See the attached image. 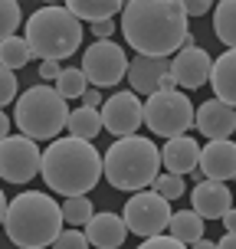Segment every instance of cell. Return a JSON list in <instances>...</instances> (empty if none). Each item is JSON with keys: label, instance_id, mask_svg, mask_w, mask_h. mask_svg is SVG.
Wrapping results in <instances>:
<instances>
[{"label": "cell", "instance_id": "obj_40", "mask_svg": "<svg viewBox=\"0 0 236 249\" xmlns=\"http://www.w3.org/2000/svg\"><path fill=\"white\" fill-rule=\"evenodd\" d=\"M3 213H7V197H3V190H0V223H3Z\"/></svg>", "mask_w": 236, "mask_h": 249}, {"label": "cell", "instance_id": "obj_22", "mask_svg": "<svg viewBox=\"0 0 236 249\" xmlns=\"http://www.w3.org/2000/svg\"><path fill=\"white\" fill-rule=\"evenodd\" d=\"M69 124V138H79V141H95V135L102 131V118L95 108H75L66 118Z\"/></svg>", "mask_w": 236, "mask_h": 249}, {"label": "cell", "instance_id": "obj_4", "mask_svg": "<svg viewBox=\"0 0 236 249\" xmlns=\"http://www.w3.org/2000/svg\"><path fill=\"white\" fill-rule=\"evenodd\" d=\"M158 171H161V151L151 138L141 135L115 138V144L102 158V177L115 190H131V194L148 190Z\"/></svg>", "mask_w": 236, "mask_h": 249}, {"label": "cell", "instance_id": "obj_19", "mask_svg": "<svg viewBox=\"0 0 236 249\" xmlns=\"http://www.w3.org/2000/svg\"><path fill=\"white\" fill-rule=\"evenodd\" d=\"M207 79H210L217 99L226 102V105H233L236 102V53L226 50L223 56L210 66V75H207Z\"/></svg>", "mask_w": 236, "mask_h": 249}, {"label": "cell", "instance_id": "obj_21", "mask_svg": "<svg viewBox=\"0 0 236 249\" xmlns=\"http://www.w3.org/2000/svg\"><path fill=\"white\" fill-rule=\"evenodd\" d=\"M167 230H171V236H174L177 243H184V246H190V243L203 239V220H200L194 210L171 213V220H167Z\"/></svg>", "mask_w": 236, "mask_h": 249}, {"label": "cell", "instance_id": "obj_7", "mask_svg": "<svg viewBox=\"0 0 236 249\" xmlns=\"http://www.w3.org/2000/svg\"><path fill=\"white\" fill-rule=\"evenodd\" d=\"M141 122L161 138H181L194 128V105L184 92L177 89H161L145 99L141 105Z\"/></svg>", "mask_w": 236, "mask_h": 249}, {"label": "cell", "instance_id": "obj_20", "mask_svg": "<svg viewBox=\"0 0 236 249\" xmlns=\"http://www.w3.org/2000/svg\"><path fill=\"white\" fill-rule=\"evenodd\" d=\"M66 10L73 13L75 20L82 23H102V20H112V13H122V0H69Z\"/></svg>", "mask_w": 236, "mask_h": 249}, {"label": "cell", "instance_id": "obj_1", "mask_svg": "<svg viewBox=\"0 0 236 249\" xmlns=\"http://www.w3.org/2000/svg\"><path fill=\"white\" fill-rule=\"evenodd\" d=\"M122 33L138 56L171 59L174 50L194 46L181 0H131L122 3Z\"/></svg>", "mask_w": 236, "mask_h": 249}, {"label": "cell", "instance_id": "obj_27", "mask_svg": "<svg viewBox=\"0 0 236 249\" xmlns=\"http://www.w3.org/2000/svg\"><path fill=\"white\" fill-rule=\"evenodd\" d=\"M20 20H23V17H20V3H17V0H0V43L17 36Z\"/></svg>", "mask_w": 236, "mask_h": 249}, {"label": "cell", "instance_id": "obj_36", "mask_svg": "<svg viewBox=\"0 0 236 249\" xmlns=\"http://www.w3.org/2000/svg\"><path fill=\"white\" fill-rule=\"evenodd\" d=\"M3 138H10V115H3V108H0V141Z\"/></svg>", "mask_w": 236, "mask_h": 249}, {"label": "cell", "instance_id": "obj_8", "mask_svg": "<svg viewBox=\"0 0 236 249\" xmlns=\"http://www.w3.org/2000/svg\"><path fill=\"white\" fill-rule=\"evenodd\" d=\"M125 72H128V59L115 39H95L82 53V75L86 82H92V89H115Z\"/></svg>", "mask_w": 236, "mask_h": 249}, {"label": "cell", "instance_id": "obj_17", "mask_svg": "<svg viewBox=\"0 0 236 249\" xmlns=\"http://www.w3.org/2000/svg\"><path fill=\"white\" fill-rule=\"evenodd\" d=\"M161 151V164L167 167V174H197V158H200V144L197 138L181 135V138H167V144Z\"/></svg>", "mask_w": 236, "mask_h": 249}, {"label": "cell", "instance_id": "obj_30", "mask_svg": "<svg viewBox=\"0 0 236 249\" xmlns=\"http://www.w3.org/2000/svg\"><path fill=\"white\" fill-rule=\"evenodd\" d=\"M13 95H17V72H10V69L0 66V108L10 105Z\"/></svg>", "mask_w": 236, "mask_h": 249}, {"label": "cell", "instance_id": "obj_33", "mask_svg": "<svg viewBox=\"0 0 236 249\" xmlns=\"http://www.w3.org/2000/svg\"><path fill=\"white\" fill-rule=\"evenodd\" d=\"M79 99H82V108H95V112L102 108V92H95V89H86Z\"/></svg>", "mask_w": 236, "mask_h": 249}, {"label": "cell", "instance_id": "obj_25", "mask_svg": "<svg viewBox=\"0 0 236 249\" xmlns=\"http://www.w3.org/2000/svg\"><path fill=\"white\" fill-rule=\"evenodd\" d=\"M59 210H62V223L86 226L92 220V200L89 197H66V203H62Z\"/></svg>", "mask_w": 236, "mask_h": 249}, {"label": "cell", "instance_id": "obj_38", "mask_svg": "<svg viewBox=\"0 0 236 249\" xmlns=\"http://www.w3.org/2000/svg\"><path fill=\"white\" fill-rule=\"evenodd\" d=\"M217 249H236V236H233V233H226V236L217 243Z\"/></svg>", "mask_w": 236, "mask_h": 249}, {"label": "cell", "instance_id": "obj_37", "mask_svg": "<svg viewBox=\"0 0 236 249\" xmlns=\"http://www.w3.org/2000/svg\"><path fill=\"white\" fill-rule=\"evenodd\" d=\"M220 220H223V226H226V233H233V230H236V213H233V210H226L223 216H220Z\"/></svg>", "mask_w": 236, "mask_h": 249}, {"label": "cell", "instance_id": "obj_6", "mask_svg": "<svg viewBox=\"0 0 236 249\" xmlns=\"http://www.w3.org/2000/svg\"><path fill=\"white\" fill-rule=\"evenodd\" d=\"M66 118H69L66 99L50 86H33L30 92H23V95L17 99L13 122L23 131V138H30V141L56 138L62 128H66Z\"/></svg>", "mask_w": 236, "mask_h": 249}, {"label": "cell", "instance_id": "obj_2", "mask_svg": "<svg viewBox=\"0 0 236 249\" xmlns=\"http://www.w3.org/2000/svg\"><path fill=\"white\" fill-rule=\"evenodd\" d=\"M39 174L50 190L62 197H86L102 180V154L92 141L79 138H56L39 154Z\"/></svg>", "mask_w": 236, "mask_h": 249}, {"label": "cell", "instance_id": "obj_34", "mask_svg": "<svg viewBox=\"0 0 236 249\" xmlns=\"http://www.w3.org/2000/svg\"><path fill=\"white\" fill-rule=\"evenodd\" d=\"M92 33H95V39H112V33H115V20H102V23H92Z\"/></svg>", "mask_w": 236, "mask_h": 249}, {"label": "cell", "instance_id": "obj_16", "mask_svg": "<svg viewBox=\"0 0 236 249\" xmlns=\"http://www.w3.org/2000/svg\"><path fill=\"white\" fill-rule=\"evenodd\" d=\"M190 200H194V213L200 220H220L226 210H233V194L220 180H200Z\"/></svg>", "mask_w": 236, "mask_h": 249}, {"label": "cell", "instance_id": "obj_29", "mask_svg": "<svg viewBox=\"0 0 236 249\" xmlns=\"http://www.w3.org/2000/svg\"><path fill=\"white\" fill-rule=\"evenodd\" d=\"M53 249H89V239L82 230H62L59 236L53 239Z\"/></svg>", "mask_w": 236, "mask_h": 249}, {"label": "cell", "instance_id": "obj_5", "mask_svg": "<svg viewBox=\"0 0 236 249\" xmlns=\"http://www.w3.org/2000/svg\"><path fill=\"white\" fill-rule=\"evenodd\" d=\"M26 46L30 56L43 62H59L69 59L82 46V23L75 20L66 7L46 3L26 20Z\"/></svg>", "mask_w": 236, "mask_h": 249}, {"label": "cell", "instance_id": "obj_23", "mask_svg": "<svg viewBox=\"0 0 236 249\" xmlns=\"http://www.w3.org/2000/svg\"><path fill=\"white\" fill-rule=\"evenodd\" d=\"M213 30H217V39L223 43L226 50H233V46H236V3H233V0L217 3V13H213Z\"/></svg>", "mask_w": 236, "mask_h": 249}, {"label": "cell", "instance_id": "obj_39", "mask_svg": "<svg viewBox=\"0 0 236 249\" xmlns=\"http://www.w3.org/2000/svg\"><path fill=\"white\" fill-rule=\"evenodd\" d=\"M190 249H217V243H210V239H197V243H190Z\"/></svg>", "mask_w": 236, "mask_h": 249}, {"label": "cell", "instance_id": "obj_14", "mask_svg": "<svg viewBox=\"0 0 236 249\" xmlns=\"http://www.w3.org/2000/svg\"><path fill=\"white\" fill-rule=\"evenodd\" d=\"M194 124H197V131L203 138L226 141L236 128V112H233V105H226V102H220V99H210L194 112Z\"/></svg>", "mask_w": 236, "mask_h": 249}, {"label": "cell", "instance_id": "obj_28", "mask_svg": "<svg viewBox=\"0 0 236 249\" xmlns=\"http://www.w3.org/2000/svg\"><path fill=\"white\" fill-rule=\"evenodd\" d=\"M151 187H154V194L164 197L167 203L177 200V197H184V177H177V174H158Z\"/></svg>", "mask_w": 236, "mask_h": 249}, {"label": "cell", "instance_id": "obj_12", "mask_svg": "<svg viewBox=\"0 0 236 249\" xmlns=\"http://www.w3.org/2000/svg\"><path fill=\"white\" fill-rule=\"evenodd\" d=\"M128 82H131V92H141V95H154L161 89H174L171 82V59H151V56H135L128 62Z\"/></svg>", "mask_w": 236, "mask_h": 249}, {"label": "cell", "instance_id": "obj_15", "mask_svg": "<svg viewBox=\"0 0 236 249\" xmlns=\"http://www.w3.org/2000/svg\"><path fill=\"white\" fill-rule=\"evenodd\" d=\"M197 167L200 174L207 177V180H233L236 177V148L233 141L226 138V141H210L207 148H200V158H197Z\"/></svg>", "mask_w": 236, "mask_h": 249}, {"label": "cell", "instance_id": "obj_3", "mask_svg": "<svg viewBox=\"0 0 236 249\" xmlns=\"http://www.w3.org/2000/svg\"><path fill=\"white\" fill-rule=\"evenodd\" d=\"M0 226L7 230L13 246L46 249L62 233V210L53 197L39 194V190H26L20 197H13V203H7Z\"/></svg>", "mask_w": 236, "mask_h": 249}, {"label": "cell", "instance_id": "obj_9", "mask_svg": "<svg viewBox=\"0 0 236 249\" xmlns=\"http://www.w3.org/2000/svg\"><path fill=\"white\" fill-rule=\"evenodd\" d=\"M125 230L135 233V236L148 239V236H158L167 230V220H171V203L164 197H158L154 190H138L135 197H128L125 203Z\"/></svg>", "mask_w": 236, "mask_h": 249}, {"label": "cell", "instance_id": "obj_35", "mask_svg": "<svg viewBox=\"0 0 236 249\" xmlns=\"http://www.w3.org/2000/svg\"><path fill=\"white\" fill-rule=\"evenodd\" d=\"M59 62H39V75L43 79H59Z\"/></svg>", "mask_w": 236, "mask_h": 249}, {"label": "cell", "instance_id": "obj_32", "mask_svg": "<svg viewBox=\"0 0 236 249\" xmlns=\"http://www.w3.org/2000/svg\"><path fill=\"white\" fill-rule=\"evenodd\" d=\"M181 10H184V17H200V13L210 10V3H207V0H184Z\"/></svg>", "mask_w": 236, "mask_h": 249}, {"label": "cell", "instance_id": "obj_11", "mask_svg": "<svg viewBox=\"0 0 236 249\" xmlns=\"http://www.w3.org/2000/svg\"><path fill=\"white\" fill-rule=\"evenodd\" d=\"M102 128L115 138H128L141 128V99L135 92H115L112 99L102 102L99 108Z\"/></svg>", "mask_w": 236, "mask_h": 249}, {"label": "cell", "instance_id": "obj_24", "mask_svg": "<svg viewBox=\"0 0 236 249\" xmlns=\"http://www.w3.org/2000/svg\"><path fill=\"white\" fill-rule=\"evenodd\" d=\"M30 59H33V56H30V46H26L23 36H10V39L0 43V66H3V69L13 72V69L26 66Z\"/></svg>", "mask_w": 236, "mask_h": 249}, {"label": "cell", "instance_id": "obj_26", "mask_svg": "<svg viewBox=\"0 0 236 249\" xmlns=\"http://www.w3.org/2000/svg\"><path fill=\"white\" fill-rule=\"evenodd\" d=\"M86 89H89V82H86V75H82V69H62L59 79H56V92H59L62 99H79Z\"/></svg>", "mask_w": 236, "mask_h": 249}, {"label": "cell", "instance_id": "obj_13", "mask_svg": "<svg viewBox=\"0 0 236 249\" xmlns=\"http://www.w3.org/2000/svg\"><path fill=\"white\" fill-rule=\"evenodd\" d=\"M210 53L200 50V46H184L171 62V82L181 89H200L210 75Z\"/></svg>", "mask_w": 236, "mask_h": 249}, {"label": "cell", "instance_id": "obj_31", "mask_svg": "<svg viewBox=\"0 0 236 249\" xmlns=\"http://www.w3.org/2000/svg\"><path fill=\"white\" fill-rule=\"evenodd\" d=\"M138 249H187L184 243H177L174 236H164V233H158V236H148L141 239V246Z\"/></svg>", "mask_w": 236, "mask_h": 249}, {"label": "cell", "instance_id": "obj_10", "mask_svg": "<svg viewBox=\"0 0 236 249\" xmlns=\"http://www.w3.org/2000/svg\"><path fill=\"white\" fill-rule=\"evenodd\" d=\"M39 174V144L23 135L0 141V177L10 184H26Z\"/></svg>", "mask_w": 236, "mask_h": 249}, {"label": "cell", "instance_id": "obj_18", "mask_svg": "<svg viewBox=\"0 0 236 249\" xmlns=\"http://www.w3.org/2000/svg\"><path fill=\"white\" fill-rule=\"evenodd\" d=\"M86 239L89 246L95 249H118L128 236V230H125V220L118 213H92V220L86 223Z\"/></svg>", "mask_w": 236, "mask_h": 249}]
</instances>
